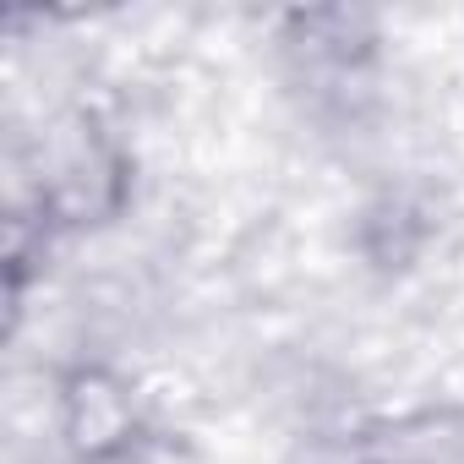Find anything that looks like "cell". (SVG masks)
Here are the masks:
<instances>
[{
  "label": "cell",
  "mask_w": 464,
  "mask_h": 464,
  "mask_svg": "<svg viewBox=\"0 0 464 464\" xmlns=\"http://www.w3.org/2000/svg\"><path fill=\"white\" fill-rule=\"evenodd\" d=\"M126 153L88 121H66L61 131L44 137V164H39V186H34V208L39 224H104L126 208Z\"/></svg>",
  "instance_id": "cell-1"
},
{
  "label": "cell",
  "mask_w": 464,
  "mask_h": 464,
  "mask_svg": "<svg viewBox=\"0 0 464 464\" xmlns=\"http://www.w3.org/2000/svg\"><path fill=\"white\" fill-rule=\"evenodd\" d=\"M55 437L77 464H121L148 437L142 399L131 377L104 361H82L55 382Z\"/></svg>",
  "instance_id": "cell-2"
},
{
  "label": "cell",
  "mask_w": 464,
  "mask_h": 464,
  "mask_svg": "<svg viewBox=\"0 0 464 464\" xmlns=\"http://www.w3.org/2000/svg\"><path fill=\"white\" fill-rule=\"evenodd\" d=\"M372 464H464V410H415L366 437Z\"/></svg>",
  "instance_id": "cell-3"
}]
</instances>
